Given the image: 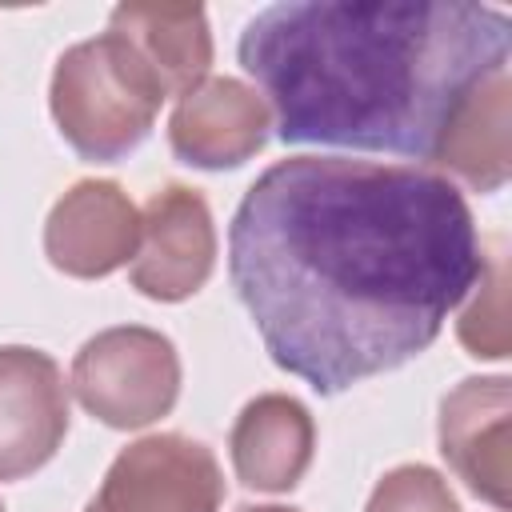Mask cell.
Instances as JSON below:
<instances>
[{
	"mask_svg": "<svg viewBox=\"0 0 512 512\" xmlns=\"http://www.w3.org/2000/svg\"><path fill=\"white\" fill-rule=\"evenodd\" d=\"M316 448L312 412L288 392H264L248 400L228 432L232 472L244 488L288 492L304 480Z\"/></svg>",
	"mask_w": 512,
	"mask_h": 512,
	"instance_id": "7c38bea8",
	"label": "cell"
},
{
	"mask_svg": "<svg viewBox=\"0 0 512 512\" xmlns=\"http://www.w3.org/2000/svg\"><path fill=\"white\" fill-rule=\"evenodd\" d=\"M216 268V224L208 200L188 184H164L140 208V248L128 280L140 296L176 304L208 284Z\"/></svg>",
	"mask_w": 512,
	"mask_h": 512,
	"instance_id": "8992f818",
	"label": "cell"
},
{
	"mask_svg": "<svg viewBox=\"0 0 512 512\" xmlns=\"http://www.w3.org/2000/svg\"><path fill=\"white\" fill-rule=\"evenodd\" d=\"M108 28L124 36L148 64L164 96H188L212 68V32L204 8L172 4H116Z\"/></svg>",
	"mask_w": 512,
	"mask_h": 512,
	"instance_id": "4fadbf2b",
	"label": "cell"
},
{
	"mask_svg": "<svg viewBox=\"0 0 512 512\" xmlns=\"http://www.w3.org/2000/svg\"><path fill=\"white\" fill-rule=\"evenodd\" d=\"M364 512H460V504L436 468L400 464L380 476Z\"/></svg>",
	"mask_w": 512,
	"mask_h": 512,
	"instance_id": "9a60e30c",
	"label": "cell"
},
{
	"mask_svg": "<svg viewBox=\"0 0 512 512\" xmlns=\"http://www.w3.org/2000/svg\"><path fill=\"white\" fill-rule=\"evenodd\" d=\"M508 420H512V384L508 376H468L440 400V452L448 468L488 500L508 508Z\"/></svg>",
	"mask_w": 512,
	"mask_h": 512,
	"instance_id": "30bf717a",
	"label": "cell"
},
{
	"mask_svg": "<svg viewBox=\"0 0 512 512\" xmlns=\"http://www.w3.org/2000/svg\"><path fill=\"white\" fill-rule=\"evenodd\" d=\"M164 88L112 28L64 48L52 68L48 108L76 156L108 164L128 156L156 124Z\"/></svg>",
	"mask_w": 512,
	"mask_h": 512,
	"instance_id": "3957f363",
	"label": "cell"
},
{
	"mask_svg": "<svg viewBox=\"0 0 512 512\" xmlns=\"http://www.w3.org/2000/svg\"><path fill=\"white\" fill-rule=\"evenodd\" d=\"M272 128L268 100L236 80V76H208L188 96L176 100L168 116V144L192 168H236L252 160Z\"/></svg>",
	"mask_w": 512,
	"mask_h": 512,
	"instance_id": "9c48e42d",
	"label": "cell"
},
{
	"mask_svg": "<svg viewBox=\"0 0 512 512\" xmlns=\"http://www.w3.org/2000/svg\"><path fill=\"white\" fill-rule=\"evenodd\" d=\"M512 84L508 64L480 76L460 104L452 108L448 124L436 136L428 164L448 180L456 176L472 192L504 188L512 172Z\"/></svg>",
	"mask_w": 512,
	"mask_h": 512,
	"instance_id": "8fae6325",
	"label": "cell"
},
{
	"mask_svg": "<svg viewBox=\"0 0 512 512\" xmlns=\"http://www.w3.org/2000/svg\"><path fill=\"white\" fill-rule=\"evenodd\" d=\"M240 512H296V508H284V504H248Z\"/></svg>",
	"mask_w": 512,
	"mask_h": 512,
	"instance_id": "2e32d148",
	"label": "cell"
},
{
	"mask_svg": "<svg viewBox=\"0 0 512 512\" xmlns=\"http://www.w3.org/2000/svg\"><path fill=\"white\" fill-rule=\"evenodd\" d=\"M140 248V208L116 180H76L44 220V256L56 272L100 280Z\"/></svg>",
	"mask_w": 512,
	"mask_h": 512,
	"instance_id": "ba28073f",
	"label": "cell"
},
{
	"mask_svg": "<svg viewBox=\"0 0 512 512\" xmlns=\"http://www.w3.org/2000/svg\"><path fill=\"white\" fill-rule=\"evenodd\" d=\"M224 472L208 444L156 432L132 440L104 472L88 512H220Z\"/></svg>",
	"mask_w": 512,
	"mask_h": 512,
	"instance_id": "5b68a950",
	"label": "cell"
},
{
	"mask_svg": "<svg viewBox=\"0 0 512 512\" xmlns=\"http://www.w3.org/2000/svg\"><path fill=\"white\" fill-rule=\"evenodd\" d=\"M68 436V384L60 364L28 344L0 348V480L44 468Z\"/></svg>",
	"mask_w": 512,
	"mask_h": 512,
	"instance_id": "52a82bcc",
	"label": "cell"
},
{
	"mask_svg": "<svg viewBox=\"0 0 512 512\" xmlns=\"http://www.w3.org/2000/svg\"><path fill=\"white\" fill-rule=\"evenodd\" d=\"M460 344L480 360H504L512 348L508 336V264H504V240H492V252H484V268L472 284V300L456 320Z\"/></svg>",
	"mask_w": 512,
	"mask_h": 512,
	"instance_id": "5bb4252c",
	"label": "cell"
},
{
	"mask_svg": "<svg viewBox=\"0 0 512 512\" xmlns=\"http://www.w3.org/2000/svg\"><path fill=\"white\" fill-rule=\"evenodd\" d=\"M480 268L468 200L416 164L276 160L228 228V276L272 364L320 396L420 356Z\"/></svg>",
	"mask_w": 512,
	"mask_h": 512,
	"instance_id": "6da1fadb",
	"label": "cell"
},
{
	"mask_svg": "<svg viewBox=\"0 0 512 512\" xmlns=\"http://www.w3.org/2000/svg\"><path fill=\"white\" fill-rule=\"evenodd\" d=\"M0 512H4V508H0Z\"/></svg>",
	"mask_w": 512,
	"mask_h": 512,
	"instance_id": "e0dca14e",
	"label": "cell"
},
{
	"mask_svg": "<svg viewBox=\"0 0 512 512\" xmlns=\"http://www.w3.org/2000/svg\"><path fill=\"white\" fill-rule=\"evenodd\" d=\"M72 396L108 428H148L180 396L176 344L144 324H116L88 336L72 360Z\"/></svg>",
	"mask_w": 512,
	"mask_h": 512,
	"instance_id": "277c9868",
	"label": "cell"
},
{
	"mask_svg": "<svg viewBox=\"0 0 512 512\" xmlns=\"http://www.w3.org/2000/svg\"><path fill=\"white\" fill-rule=\"evenodd\" d=\"M508 40V12L472 0H288L244 24L236 56L284 144L428 160Z\"/></svg>",
	"mask_w": 512,
	"mask_h": 512,
	"instance_id": "7a4b0ae2",
	"label": "cell"
}]
</instances>
